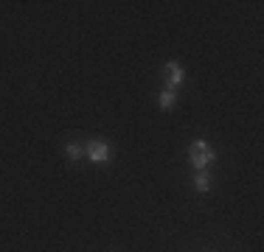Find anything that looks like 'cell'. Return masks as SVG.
<instances>
[{"label": "cell", "instance_id": "obj_5", "mask_svg": "<svg viewBox=\"0 0 264 252\" xmlns=\"http://www.w3.org/2000/svg\"><path fill=\"white\" fill-rule=\"evenodd\" d=\"M194 188L200 190V194H205V190L211 188V176H208L205 171H200V174H197V180H194Z\"/></svg>", "mask_w": 264, "mask_h": 252}, {"label": "cell", "instance_id": "obj_1", "mask_svg": "<svg viewBox=\"0 0 264 252\" xmlns=\"http://www.w3.org/2000/svg\"><path fill=\"white\" fill-rule=\"evenodd\" d=\"M188 154H191V162L200 168V171H202L205 166H211V162H214V152L208 148L205 140H197V143H191V152H188Z\"/></svg>", "mask_w": 264, "mask_h": 252}, {"label": "cell", "instance_id": "obj_4", "mask_svg": "<svg viewBox=\"0 0 264 252\" xmlns=\"http://www.w3.org/2000/svg\"><path fill=\"white\" fill-rule=\"evenodd\" d=\"M174 101H177V96L171 90H163L160 96H157V104H160V110H171L174 106Z\"/></svg>", "mask_w": 264, "mask_h": 252}, {"label": "cell", "instance_id": "obj_3", "mask_svg": "<svg viewBox=\"0 0 264 252\" xmlns=\"http://www.w3.org/2000/svg\"><path fill=\"white\" fill-rule=\"evenodd\" d=\"M183 78H186V70L180 68L177 62H169V64H166V82H169V87H180V84H183Z\"/></svg>", "mask_w": 264, "mask_h": 252}, {"label": "cell", "instance_id": "obj_2", "mask_svg": "<svg viewBox=\"0 0 264 252\" xmlns=\"http://www.w3.org/2000/svg\"><path fill=\"white\" fill-rule=\"evenodd\" d=\"M87 157L93 162H107L110 160V146L104 140H93V143L87 146Z\"/></svg>", "mask_w": 264, "mask_h": 252}, {"label": "cell", "instance_id": "obj_6", "mask_svg": "<svg viewBox=\"0 0 264 252\" xmlns=\"http://www.w3.org/2000/svg\"><path fill=\"white\" fill-rule=\"evenodd\" d=\"M65 154H68L71 160H79V157H82V148H79V146H73V143H71V146L65 148Z\"/></svg>", "mask_w": 264, "mask_h": 252}]
</instances>
